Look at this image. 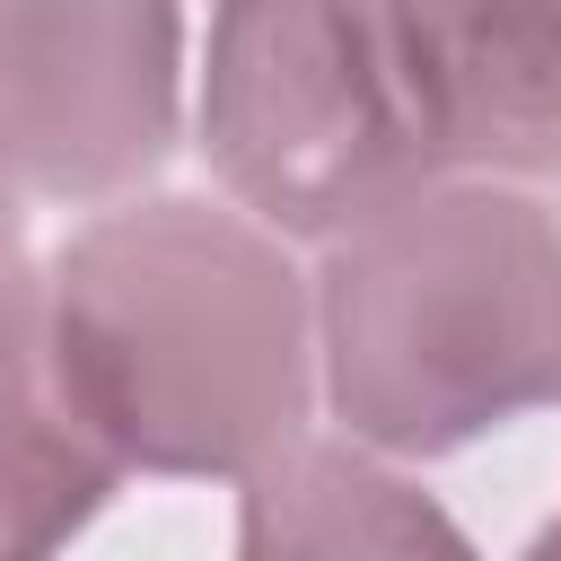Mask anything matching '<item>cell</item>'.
Listing matches in <instances>:
<instances>
[{
  "instance_id": "1",
  "label": "cell",
  "mask_w": 561,
  "mask_h": 561,
  "mask_svg": "<svg viewBox=\"0 0 561 561\" xmlns=\"http://www.w3.org/2000/svg\"><path fill=\"white\" fill-rule=\"evenodd\" d=\"M44 324L123 473L245 482L307 438L316 289L289 245L228 202H105L44 272Z\"/></svg>"
},
{
  "instance_id": "2",
  "label": "cell",
  "mask_w": 561,
  "mask_h": 561,
  "mask_svg": "<svg viewBox=\"0 0 561 561\" xmlns=\"http://www.w3.org/2000/svg\"><path fill=\"white\" fill-rule=\"evenodd\" d=\"M307 289L324 403L368 456H456L561 403V219L508 184L368 210Z\"/></svg>"
},
{
  "instance_id": "3",
  "label": "cell",
  "mask_w": 561,
  "mask_h": 561,
  "mask_svg": "<svg viewBox=\"0 0 561 561\" xmlns=\"http://www.w3.org/2000/svg\"><path fill=\"white\" fill-rule=\"evenodd\" d=\"M202 158L228 202L333 245L430 184L386 61V0H219L202 53Z\"/></svg>"
},
{
  "instance_id": "4",
  "label": "cell",
  "mask_w": 561,
  "mask_h": 561,
  "mask_svg": "<svg viewBox=\"0 0 561 561\" xmlns=\"http://www.w3.org/2000/svg\"><path fill=\"white\" fill-rule=\"evenodd\" d=\"M184 131L175 0H0V175L35 202H131Z\"/></svg>"
},
{
  "instance_id": "5",
  "label": "cell",
  "mask_w": 561,
  "mask_h": 561,
  "mask_svg": "<svg viewBox=\"0 0 561 561\" xmlns=\"http://www.w3.org/2000/svg\"><path fill=\"white\" fill-rule=\"evenodd\" d=\"M386 61L430 184L561 167V0H386Z\"/></svg>"
},
{
  "instance_id": "6",
  "label": "cell",
  "mask_w": 561,
  "mask_h": 561,
  "mask_svg": "<svg viewBox=\"0 0 561 561\" xmlns=\"http://www.w3.org/2000/svg\"><path fill=\"white\" fill-rule=\"evenodd\" d=\"M123 465L88 430L53 324H44V272L0 263V561H61L70 535L114 500Z\"/></svg>"
},
{
  "instance_id": "7",
  "label": "cell",
  "mask_w": 561,
  "mask_h": 561,
  "mask_svg": "<svg viewBox=\"0 0 561 561\" xmlns=\"http://www.w3.org/2000/svg\"><path fill=\"white\" fill-rule=\"evenodd\" d=\"M237 561H482L465 526L351 438H289L237 482Z\"/></svg>"
},
{
  "instance_id": "8",
  "label": "cell",
  "mask_w": 561,
  "mask_h": 561,
  "mask_svg": "<svg viewBox=\"0 0 561 561\" xmlns=\"http://www.w3.org/2000/svg\"><path fill=\"white\" fill-rule=\"evenodd\" d=\"M26 254V219H18V184L0 175V263H18Z\"/></svg>"
},
{
  "instance_id": "9",
  "label": "cell",
  "mask_w": 561,
  "mask_h": 561,
  "mask_svg": "<svg viewBox=\"0 0 561 561\" xmlns=\"http://www.w3.org/2000/svg\"><path fill=\"white\" fill-rule=\"evenodd\" d=\"M517 561H561V508H552V517H543V526H535V543H526V552H517Z\"/></svg>"
}]
</instances>
